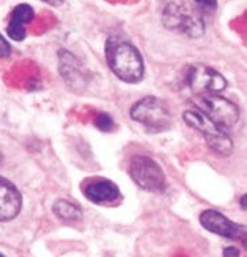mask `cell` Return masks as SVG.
<instances>
[{
	"instance_id": "7",
	"label": "cell",
	"mask_w": 247,
	"mask_h": 257,
	"mask_svg": "<svg viewBox=\"0 0 247 257\" xmlns=\"http://www.w3.org/2000/svg\"><path fill=\"white\" fill-rule=\"evenodd\" d=\"M185 83L196 95L218 94L226 87L225 77L220 72L202 63H195L187 68Z\"/></svg>"
},
{
	"instance_id": "9",
	"label": "cell",
	"mask_w": 247,
	"mask_h": 257,
	"mask_svg": "<svg viewBox=\"0 0 247 257\" xmlns=\"http://www.w3.org/2000/svg\"><path fill=\"white\" fill-rule=\"evenodd\" d=\"M22 208V197L10 180L0 176V221L16 219Z\"/></svg>"
},
{
	"instance_id": "4",
	"label": "cell",
	"mask_w": 247,
	"mask_h": 257,
	"mask_svg": "<svg viewBox=\"0 0 247 257\" xmlns=\"http://www.w3.org/2000/svg\"><path fill=\"white\" fill-rule=\"evenodd\" d=\"M183 118L187 125L203 135L207 146L210 147L213 152L222 157H228L231 154L233 150L231 138L226 135L224 130L217 126L207 115L203 114L200 110H187L183 114Z\"/></svg>"
},
{
	"instance_id": "17",
	"label": "cell",
	"mask_w": 247,
	"mask_h": 257,
	"mask_svg": "<svg viewBox=\"0 0 247 257\" xmlns=\"http://www.w3.org/2000/svg\"><path fill=\"white\" fill-rule=\"evenodd\" d=\"M43 2H46L51 6H61L63 3V0H43Z\"/></svg>"
},
{
	"instance_id": "6",
	"label": "cell",
	"mask_w": 247,
	"mask_h": 257,
	"mask_svg": "<svg viewBox=\"0 0 247 257\" xmlns=\"http://www.w3.org/2000/svg\"><path fill=\"white\" fill-rule=\"evenodd\" d=\"M132 180L148 193H163L166 189V178L162 168L147 156H135L129 163Z\"/></svg>"
},
{
	"instance_id": "5",
	"label": "cell",
	"mask_w": 247,
	"mask_h": 257,
	"mask_svg": "<svg viewBox=\"0 0 247 257\" xmlns=\"http://www.w3.org/2000/svg\"><path fill=\"white\" fill-rule=\"evenodd\" d=\"M196 107L221 130H231L239 121V107L218 94L198 95Z\"/></svg>"
},
{
	"instance_id": "18",
	"label": "cell",
	"mask_w": 247,
	"mask_h": 257,
	"mask_svg": "<svg viewBox=\"0 0 247 257\" xmlns=\"http://www.w3.org/2000/svg\"><path fill=\"white\" fill-rule=\"evenodd\" d=\"M240 206H242L243 210H246V195H242V198H240Z\"/></svg>"
},
{
	"instance_id": "13",
	"label": "cell",
	"mask_w": 247,
	"mask_h": 257,
	"mask_svg": "<svg viewBox=\"0 0 247 257\" xmlns=\"http://www.w3.org/2000/svg\"><path fill=\"white\" fill-rule=\"evenodd\" d=\"M95 125H96V128H99L100 131L110 132L114 130V121L110 117V114L99 113L95 118Z\"/></svg>"
},
{
	"instance_id": "12",
	"label": "cell",
	"mask_w": 247,
	"mask_h": 257,
	"mask_svg": "<svg viewBox=\"0 0 247 257\" xmlns=\"http://www.w3.org/2000/svg\"><path fill=\"white\" fill-rule=\"evenodd\" d=\"M53 210L59 219H62L65 221L80 220L81 216H83V212H81L79 206L68 200L55 201V204L53 205Z\"/></svg>"
},
{
	"instance_id": "10",
	"label": "cell",
	"mask_w": 247,
	"mask_h": 257,
	"mask_svg": "<svg viewBox=\"0 0 247 257\" xmlns=\"http://www.w3.org/2000/svg\"><path fill=\"white\" fill-rule=\"evenodd\" d=\"M84 195L87 200L96 205H106L116 202L120 198V189L109 179H95L84 186Z\"/></svg>"
},
{
	"instance_id": "14",
	"label": "cell",
	"mask_w": 247,
	"mask_h": 257,
	"mask_svg": "<svg viewBox=\"0 0 247 257\" xmlns=\"http://www.w3.org/2000/svg\"><path fill=\"white\" fill-rule=\"evenodd\" d=\"M194 2L206 13H213L217 9V0H194Z\"/></svg>"
},
{
	"instance_id": "16",
	"label": "cell",
	"mask_w": 247,
	"mask_h": 257,
	"mask_svg": "<svg viewBox=\"0 0 247 257\" xmlns=\"http://www.w3.org/2000/svg\"><path fill=\"white\" fill-rule=\"evenodd\" d=\"M239 253H240L239 252V249L235 246H228L222 250V254L225 257H236L239 256Z\"/></svg>"
},
{
	"instance_id": "8",
	"label": "cell",
	"mask_w": 247,
	"mask_h": 257,
	"mask_svg": "<svg viewBox=\"0 0 247 257\" xmlns=\"http://www.w3.org/2000/svg\"><path fill=\"white\" fill-rule=\"evenodd\" d=\"M199 221L202 227L206 228L207 231H210V232L216 234V235L222 236V238L242 241L243 246L246 247V227L239 226L236 223H233L226 216L220 213V212L213 209L203 210L199 216Z\"/></svg>"
},
{
	"instance_id": "1",
	"label": "cell",
	"mask_w": 247,
	"mask_h": 257,
	"mask_svg": "<svg viewBox=\"0 0 247 257\" xmlns=\"http://www.w3.org/2000/svg\"><path fill=\"white\" fill-rule=\"evenodd\" d=\"M106 61L111 72L125 83H139L144 76V63L139 50L121 36L109 37Z\"/></svg>"
},
{
	"instance_id": "3",
	"label": "cell",
	"mask_w": 247,
	"mask_h": 257,
	"mask_svg": "<svg viewBox=\"0 0 247 257\" xmlns=\"http://www.w3.org/2000/svg\"><path fill=\"white\" fill-rule=\"evenodd\" d=\"M131 118L155 134L168 131L172 126V114L169 107L155 96H146L137 100L132 106Z\"/></svg>"
},
{
	"instance_id": "2",
	"label": "cell",
	"mask_w": 247,
	"mask_h": 257,
	"mask_svg": "<svg viewBox=\"0 0 247 257\" xmlns=\"http://www.w3.org/2000/svg\"><path fill=\"white\" fill-rule=\"evenodd\" d=\"M162 24L166 29L189 39H199L205 35V21L198 11L181 3H169L162 13Z\"/></svg>"
},
{
	"instance_id": "15",
	"label": "cell",
	"mask_w": 247,
	"mask_h": 257,
	"mask_svg": "<svg viewBox=\"0 0 247 257\" xmlns=\"http://www.w3.org/2000/svg\"><path fill=\"white\" fill-rule=\"evenodd\" d=\"M11 53V47L9 42L6 40L5 37L0 35V58H6L9 57Z\"/></svg>"
},
{
	"instance_id": "11",
	"label": "cell",
	"mask_w": 247,
	"mask_h": 257,
	"mask_svg": "<svg viewBox=\"0 0 247 257\" xmlns=\"http://www.w3.org/2000/svg\"><path fill=\"white\" fill-rule=\"evenodd\" d=\"M35 18V10L27 3H22L14 7L11 11L10 20L7 24V35L16 42H22L27 37V29L25 24L33 21Z\"/></svg>"
}]
</instances>
